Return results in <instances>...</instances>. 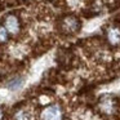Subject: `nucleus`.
Listing matches in <instances>:
<instances>
[{
    "mask_svg": "<svg viewBox=\"0 0 120 120\" xmlns=\"http://www.w3.org/2000/svg\"><path fill=\"white\" fill-rule=\"evenodd\" d=\"M43 120H62L61 109L56 105L47 107L43 112Z\"/></svg>",
    "mask_w": 120,
    "mask_h": 120,
    "instance_id": "obj_1",
    "label": "nucleus"
},
{
    "mask_svg": "<svg viewBox=\"0 0 120 120\" xmlns=\"http://www.w3.org/2000/svg\"><path fill=\"white\" fill-rule=\"evenodd\" d=\"M4 29H5L7 31L12 32V34H17L18 30H19V23H18V21H17L16 17L9 16L8 18H7V21H5V27H4Z\"/></svg>",
    "mask_w": 120,
    "mask_h": 120,
    "instance_id": "obj_2",
    "label": "nucleus"
},
{
    "mask_svg": "<svg viewBox=\"0 0 120 120\" xmlns=\"http://www.w3.org/2000/svg\"><path fill=\"white\" fill-rule=\"evenodd\" d=\"M22 84H23V79L22 78H14L8 83V88L12 89V90H17L22 86Z\"/></svg>",
    "mask_w": 120,
    "mask_h": 120,
    "instance_id": "obj_3",
    "label": "nucleus"
},
{
    "mask_svg": "<svg viewBox=\"0 0 120 120\" xmlns=\"http://www.w3.org/2000/svg\"><path fill=\"white\" fill-rule=\"evenodd\" d=\"M7 39H8V31L4 27H0V43L7 41Z\"/></svg>",
    "mask_w": 120,
    "mask_h": 120,
    "instance_id": "obj_4",
    "label": "nucleus"
},
{
    "mask_svg": "<svg viewBox=\"0 0 120 120\" xmlns=\"http://www.w3.org/2000/svg\"><path fill=\"white\" fill-rule=\"evenodd\" d=\"M1 115H3V114H1V110H0V119H1Z\"/></svg>",
    "mask_w": 120,
    "mask_h": 120,
    "instance_id": "obj_5",
    "label": "nucleus"
}]
</instances>
